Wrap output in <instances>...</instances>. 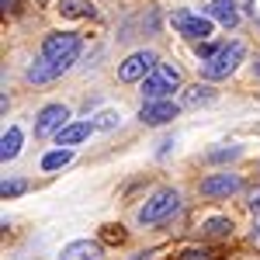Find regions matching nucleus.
I'll return each mask as SVG.
<instances>
[{"label":"nucleus","mask_w":260,"mask_h":260,"mask_svg":"<svg viewBox=\"0 0 260 260\" xmlns=\"http://www.w3.org/2000/svg\"><path fill=\"white\" fill-rule=\"evenodd\" d=\"M66 118H70V108H66V104H49V108H42L39 121H35V136H52V132L66 128Z\"/></svg>","instance_id":"8"},{"label":"nucleus","mask_w":260,"mask_h":260,"mask_svg":"<svg viewBox=\"0 0 260 260\" xmlns=\"http://www.w3.org/2000/svg\"><path fill=\"white\" fill-rule=\"evenodd\" d=\"M170 146H177V142H174V139H163L160 142V156H163V153H170Z\"/></svg>","instance_id":"25"},{"label":"nucleus","mask_w":260,"mask_h":260,"mask_svg":"<svg viewBox=\"0 0 260 260\" xmlns=\"http://www.w3.org/2000/svg\"><path fill=\"white\" fill-rule=\"evenodd\" d=\"M18 149H21V128H7V132H4V139H0V160H4V163L14 160V156H18Z\"/></svg>","instance_id":"15"},{"label":"nucleus","mask_w":260,"mask_h":260,"mask_svg":"<svg viewBox=\"0 0 260 260\" xmlns=\"http://www.w3.org/2000/svg\"><path fill=\"white\" fill-rule=\"evenodd\" d=\"M0 7H4V14H7V11H14V7H18V0H0Z\"/></svg>","instance_id":"26"},{"label":"nucleus","mask_w":260,"mask_h":260,"mask_svg":"<svg viewBox=\"0 0 260 260\" xmlns=\"http://www.w3.org/2000/svg\"><path fill=\"white\" fill-rule=\"evenodd\" d=\"M240 7H246V11H253V0H240Z\"/></svg>","instance_id":"28"},{"label":"nucleus","mask_w":260,"mask_h":260,"mask_svg":"<svg viewBox=\"0 0 260 260\" xmlns=\"http://www.w3.org/2000/svg\"><path fill=\"white\" fill-rule=\"evenodd\" d=\"M212 98H215V90H212L208 83H194V87H187V90H184V98H180V104L194 108V104H208Z\"/></svg>","instance_id":"14"},{"label":"nucleus","mask_w":260,"mask_h":260,"mask_svg":"<svg viewBox=\"0 0 260 260\" xmlns=\"http://www.w3.org/2000/svg\"><path fill=\"white\" fill-rule=\"evenodd\" d=\"M174 28L187 39H208L212 35V18H201V14H191V11H174Z\"/></svg>","instance_id":"6"},{"label":"nucleus","mask_w":260,"mask_h":260,"mask_svg":"<svg viewBox=\"0 0 260 260\" xmlns=\"http://www.w3.org/2000/svg\"><path fill=\"white\" fill-rule=\"evenodd\" d=\"M94 125H98V128H115V125H118V111H101Z\"/></svg>","instance_id":"20"},{"label":"nucleus","mask_w":260,"mask_h":260,"mask_svg":"<svg viewBox=\"0 0 260 260\" xmlns=\"http://www.w3.org/2000/svg\"><path fill=\"white\" fill-rule=\"evenodd\" d=\"M59 260H101V243L77 240V243H70V246H62Z\"/></svg>","instance_id":"10"},{"label":"nucleus","mask_w":260,"mask_h":260,"mask_svg":"<svg viewBox=\"0 0 260 260\" xmlns=\"http://www.w3.org/2000/svg\"><path fill=\"white\" fill-rule=\"evenodd\" d=\"M24 187H28L24 180H4V187H0V194H4V198H18V194L24 191Z\"/></svg>","instance_id":"19"},{"label":"nucleus","mask_w":260,"mask_h":260,"mask_svg":"<svg viewBox=\"0 0 260 260\" xmlns=\"http://www.w3.org/2000/svg\"><path fill=\"white\" fill-rule=\"evenodd\" d=\"M177 115H180V104H174L170 98H163V101H146V104H142V111H139L142 125H167V121L177 118Z\"/></svg>","instance_id":"7"},{"label":"nucleus","mask_w":260,"mask_h":260,"mask_svg":"<svg viewBox=\"0 0 260 260\" xmlns=\"http://www.w3.org/2000/svg\"><path fill=\"white\" fill-rule=\"evenodd\" d=\"M243 56H246V45H243V42H229V45H222L212 59H205V70H201L205 80H222V77H229V73L243 62Z\"/></svg>","instance_id":"1"},{"label":"nucleus","mask_w":260,"mask_h":260,"mask_svg":"<svg viewBox=\"0 0 260 260\" xmlns=\"http://www.w3.org/2000/svg\"><path fill=\"white\" fill-rule=\"evenodd\" d=\"M177 87H180V70L170 62H156V70L142 80V94H146V101H163Z\"/></svg>","instance_id":"2"},{"label":"nucleus","mask_w":260,"mask_h":260,"mask_svg":"<svg viewBox=\"0 0 260 260\" xmlns=\"http://www.w3.org/2000/svg\"><path fill=\"white\" fill-rule=\"evenodd\" d=\"M250 205H253V212H257V208H260V194H257V198H253V201H250Z\"/></svg>","instance_id":"29"},{"label":"nucleus","mask_w":260,"mask_h":260,"mask_svg":"<svg viewBox=\"0 0 260 260\" xmlns=\"http://www.w3.org/2000/svg\"><path fill=\"white\" fill-rule=\"evenodd\" d=\"M177 208H180V194L174 187H163V191H156V194L139 208V222L142 225H156V222L170 219Z\"/></svg>","instance_id":"3"},{"label":"nucleus","mask_w":260,"mask_h":260,"mask_svg":"<svg viewBox=\"0 0 260 260\" xmlns=\"http://www.w3.org/2000/svg\"><path fill=\"white\" fill-rule=\"evenodd\" d=\"M253 243H260V219H257V225H253Z\"/></svg>","instance_id":"27"},{"label":"nucleus","mask_w":260,"mask_h":260,"mask_svg":"<svg viewBox=\"0 0 260 260\" xmlns=\"http://www.w3.org/2000/svg\"><path fill=\"white\" fill-rule=\"evenodd\" d=\"M225 156H240V149L229 146V149H212V153H208V160H225Z\"/></svg>","instance_id":"21"},{"label":"nucleus","mask_w":260,"mask_h":260,"mask_svg":"<svg viewBox=\"0 0 260 260\" xmlns=\"http://www.w3.org/2000/svg\"><path fill=\"white\" fill-rule=\"evenodd\" d=\"M180 260H215L208 250H187V253H180Z\"/></svg>","instance_id":"22"},{"label":"nucleus","mask_w":260,"mask_h":260,"mask_svg":"<svg viewBox=\"0 0 260 260\" xmlns=\"http://www.w3.org/2000/svg\"><path fill=\"white\" fill-rule=\"evenodd\" d=\"M94 128H98V125H87V121H80V125H66V128L56 132V139H59V146H77V142H83Z\"/></svg>","instance_id":"13"},{"label":"nucleus","mask_w":260,"mask_h":260,"mask_svg":"<svg viewBox=\"0 0 260 260\" xmlns=\"http://www.w3.org/2000/svg\"><path fill=\"white\" fill-rule=\"evenodd\" d=\"M194 52H198L201 59H212V56H215L219 49H212V45H201V42H198V45H194Z\"/></svg>","instance_id":"23"},{"label":"nucleus","mask_w":260,"mask_h":260,"mask_svg":"<svg viewBox=\"0 0 260 260\" xmlns=\"http://www.w3.org/2000/svg\"><path fill=\"white\" fill-rule=\"evenodd\" d=\"M153 70H156V56H153V52H132V56L118 66V77L125 83H132V80H146Z\"/></svg>","instance_id":"5"},{"label":"nucleus","mask_w":260,"mask_h":260,"mask_svg":"<svg viewBox=\"0 0 260 260\" xmlns=\"http://www.w3.org/2000/svg\"><path fill=\"white\" fill-rule=\"evenodd\" d=\"M257 73H260V66H257Z\"/></svg>","instance_id":"30"},{"label":"nucleus","mask_w":260,"mask_h":260,"mask_svg":"<svg viewBox=\"0 0 260 260\" xmlns=\"http://www.w3.org/2000/svg\"><path fill=\"white\" fill-rule=\"evenodd\" d=\"M66 70H70V62H56V59H45V56H42V62H35V66L28 70V80L45 83V80H56V77H62Z\"/></svg>","instance_id":"11"},{"label":"nucleus","mask_w":260,"mask_h":260,"mask_svg":"<svg viewBox=\"0 0 260 260\" xmlns=\"http://www.w3.org/2000/svg\"><path fill=\"white\" fill-rule=\"evenodd\" d=\"M104 236H108V240H125V233H121V225H118V229H115V225H111V229H108V233H104Z\"/></svg>","instance_id":"24"},{"label":"nucleus","mask_w":260,"mask_h":260,"mask_svg":"<svg viewBox=\"0 0 260 260\" xmlns=\"http://www.w3.org/2000/svg\"><path fill=\"white\" fill-rule=\"evenodd\" d=\"M70 160H73V153H70V149H56V153H45V156H42V170H59V167H66Z\"/></svg>","instance_id":"17"},{"label":"nucleus","mask_w":260,"mask_h":260,"mask_svg":"<svg viewBox=\"0 0 260 260\" xmlns=\"http://www.w3.org/2000/svg\"><path fill=\"white\" fill-rule=\"evenodd\" d=\"M240 191V177L236 174H212V177L201 180V194L208 198H229Z\"/></svg>","instance_id":"9"},{"label":"nucleus","mask_w":260,"mask_h":260,"mask_svg":"<svg viewBox=\"0 0 260 260\" xmlns=\"http://www.w3.org/2000/svg\"><path fill=\"white\" fill-rule=\"evenodd\" d=\"M59 14L62 18H90L94 7L87 0H59Z\"/></svg>","instance_id":"16"},{"label":"nucleus","mask_w":260,"mask_h":260,"mask_svg":"<svg viewBox=\"0 0 260 260\" xmlns=\"http://www.w3.org/2000/svg\"><path fill=\"white\" fill-rule=\"evenodd\" d=\"M233 233V222L222 219V215H215V219L205 222V236H229Z\"/></svg>","instance_id":"18"},{"label":"nucleus","mask_w":260,"mask_h":260,"mask_svg":"<svg viewBox=\"0 0 260 260\" xmlns=\"http://www.w3.org/2000/svg\"><path fill=\"white\" fill-rule=\"evenodd\" d=\"M208 18L222 21L225 28H236V24H240V11H236V0H212V4H208Z\"/></svg>","instance_id":"12"},{"label":"nucleus","mask_w":260,"mask_h":260,"mask_svg":"<svg viewBox=\"0 0 260 260\" xmlns=\"http://www.w3.org/2000/svg\"><path fill=\"white\" fill-rule=\"evenodd\" d=\"M83 42L80 35H49L45 39V45H42V56L45 59H56V62H77V56H80Z\"/></svg>","instance_id":"4"}]
</instances>
